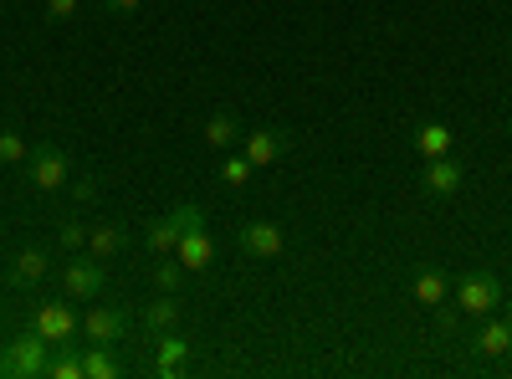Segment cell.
I'll use <instances>...</instances> for the list:
<instances>
[{
    "mask_svg": "<svg viewBox=\"0 0 512 379\" xmlns=\"http://www.w3.org/2000/svg\"><path fill=\"white\" fill-rule=\"evenodd\" d=\"M154 344H159V354H154V374H159V379L185 374V364H190V339H185V333L169 328V333H159Z\"/></svg>",
    "mask_w": 512,
    "mask_h": 379,
    "instance_id": "obj_12",
    "label": "cell"
},
{
    "mask_svg": "<svg viewBox=\"0 0 512 379\" xmlns=\"http://www.w3.org/2000/svg\"><path fill=\"white\" fill-rule=\"evenodd\" d=\"M287 129H256V134H241V154L256 164V170H267V164H277L287 154Z\"/></svg>",
    "mask_w": 512,
    "mask_h": 379,
    "instance_id": "obj_11",
    "label": "cell"
},
{
    "mask_svg": "<svg viewBox=\"0 0 512 379\" xmlns=\"http://www.w3.org/2000/svg\"><path fill=\"white\" fill-rule=\"evenodd\" d=\"M123 359L113 354V344H88L82 349V379H118Z\"/></svg>",
    "mask_w": 512,
    "mask_h": 379,
    "instance_id": "obj_17",
    "label": "cell"
},
{
    "mask_svg": "<svg viewBox=\"0 0 512 379\" xmlns=\"http://www.w3.org/2000/svg\"><path fill=\"white\" fill-rule=\"evenodd\" d=\"M507 129H512V118H507Z\"/></svg>",
    "mask_w": 512,
    "mask_h": 379,
    "instance_id": "obj_31",
    "label": "cell"
},
{
    "mask_svg": "<svg viewBox=\"0 0 512 379\" xmlns=\"http://www.w3.org/2000/svg\"><path fill=\"white\" fill-rule=\"evenodd\" d=\"M451 149H456V134L446 129V123H420V129H415V154L420 159H441Z\"/></svg>",
    "mask_w": 512,
    "mask_h": 379,
    "instance_id": "obj_18",
    "label": "cell"
},
{
    "mask_svg": "<svg viewBox=\"0 0 512 379\" xmlns=\"http://www.w3.org/2000/svg\"><path fill=\"white\" fill-rule=\"evenodd\" d=\"M52 349L57 344H47L36 328H21V333H11L6 354H0V374L6 379H41L47 364H52Z\"/></svg>",
    "mask_w": 512,
    "mask_h": 379,
    "instance_id": "obj_1",
    "label": "cell"
},
{
    "mask_svg": "<svg viewBox=\"0 0 512 379\" xmlns=\"http://www.w3.org/2000/svg\"><path fill=\"white\" fill-rule=\"evenodd\" d=\"M98 195H103L98 175H82V180H72V200H77V205H93Z\"/></svg>",
    "mask_w": 512,
    "mask_h": 379,
    "instance_id": "obj_26",
    "label": "cell"
},
{
    "mask_svg": "<svg viewBox=\"0 0 512 379\" xmlns=\"http://www.w3.org/2000/svg\"><path fill=\"white\" fill-rule=\"evenodd\" d=\"M123 251H128V231L118 221H93L88 226V257L113 262V257H123Z\"/></svg>",
    "mask_w": 512,
    "mask_h": 379,
    "instance_id": "obj_13",
    "label": "cell"
},
{
    "mask_svg": "<svg viewBox=\"0 0 512 379\" xmlns=\"http://www.w3.org/2000/svg\"><path fill=\"white\" fill-rule=\"evenodd\" d=\"M0 328H6V313H0Z\"/></svg>",
    "mask_w": 512,
    "mask_h": 379,
    "instance_id": "obj_30",
    "label": "cell"
},
{
    "mask_svg": "<svg viewBox=\"0 0 512 379\" xmlns=\"http://www.w3.org/2000/svg\"><path fill=\"white\" fill-rule=\"evenodd\" d=\"M47 374H52V379H82V349H77L72 339H67V344H57V354H52Z\"/></svg>",
    "mask_w": 512,
    "mask_h": 379,
    "instance_id": "obj_22",
    "label": "cell"
},
{
    "mask_svg": "<svg viewBox=\"0 0 512 379\" xmlns=\"http://www.w3.org/2000/svg\"><path fill=\"white\" fill-rule=\"evenodd\" d=\"M205 144L216 149V154L236 149V144H241V118H236L231 108H216V113L205 118Z\"/></svg>",
    "mask_w": 512,
    "mask_h": 379,
    "instance_id": "obj_15",
    "label": "cell"
},
{
    "mask_svg": "<svg viewBox=\"0 0 512 379\" xmlns=\"http://www.w3.org/2000/svg\"><path fill=\"white\" fill-rule=\"evenodd\" d=\"M502 323H507V328H512V303H507V308H502Z\"/></svg>",
    "mask_w": 512,
    "mask_h": 379,
    "instance_id": "obj_29",
    "label": "cell"
},
{
    "mask_svg": "<svg viewBox=\"0 0 512 379\" xmlns=\"http://www.w3.org/2000/svg\"><path fill=\"white\" fill-rule=\"evenodd\" d=\"M236 246L246 251V257H256V262H277V257H282V246H287V236H282L277 221H241Z\"/></svg>",
    "mask_w": 512,
    "mask_h": 379,
    "instance_id": "obj_6",
    "label": "cell"
},
{
    "mask_svg": "<svg viewBox=\"0 0 512 379\" xmlns=\"http://www.w3.org/2000/svg\"><path fill=\"white\" fill-rule=\"evenodd\" d=\"M139 6H144V0H103L108 16H128V11H139Z\"/></svg>",
    "mask_w": 512,
    "mask_h": 379,
    "instance_id": "obj_28",
    "label": "cell"
},
{
    "mask_svg": "<svg viewBox=\"0 0 512 379\" xmlns=\"http://www.w3.org/2000/svg\"><path fill=\"white\" fill-rule=\"evenodd\" d=\"M175 257L185 262V272H205L210 262H216V246H210V231H205V216H195L175 246Z\"/></svg>",
    "mask_w": 512,
    "mask_h": 379,
    "instance_id": "obj_10",
    "label": "cell"
},
{
    "mask_svg": "<svg viewBox=\"0 0 512 379\" xmlns=\"http://www.w3.org/2000/svg\"><path fill=\"white\" fill-rule=\"evenodd\" d=\"M103 287H108V272H103L98 257H72V262H62V298L93 303Z\"/></svg>",
    "mask_w": 512,
    "mask_h": 379,
    "instance_id": "obj_5",
    "label": "cell"
},
{
    "mask_svg": "<svg viewBox=\"0 0 512 379\" xmlns=\"http://www.w3.org/2000/svg\"><path fill=\"white\" fill-rule=\"evenodd\" d=\"M47 272H52L47 246H26V251H16V257H11V287H36Z\"/></svg>",
    "mask_w": 512,
    "mask_h": 379,
    "instance_id": "obj_14",
    "label": "cell"
},
{
    "mask_svg": "<svg viewBox=\"0 0 512 379\" xmlns=\"http://www.w3.org/2000/svg\"><path fill=\"white\" fill-rule=\"evenodd\" d=\"M410 298H415L420 308H441V303L451 298V282H446V272H436V267L415 272V282H410Z\"/></svg>",
    "mask_w": 512,
    "mask_h": 379,
    "instance_id": "obj_16",
    "label": "cell"
},
{
    "mask_svg": "<svg viewBox=\"0 0 512 379\" xmlns=\"http://www.w3.org/2000/svg\"><path fill=\"white\" fill-rule=\"evenodd\" d=\"M57 241H62V251H82V246H88V226H82V221H62Z\"/></svg>",
    "mask_w": 512,
    "mask_h": 379,
    "instance_id": "obj_25",
    "label": "cell"
},
{
    "mask_svg": "<svg viewBox=\"0 0 512 379\" xmlns=\"http://www.w3.org/2000/svg\"><path fill=\"white\" fill-rule=\"evenodd\" d=\"M200 216V205H175L169 216H154V221H144V251L149 257H169V251L180 246V236H185V226Z\"/></svg>",
    "mask_w": 512,
    "mask_h": 379,
    "instance_id": "obj_4",
    "label": "cell"
},
{
    "mask_svg": "<svg viewBox=\"0 0 512 379\" xmlns=\"http://www.w3.org/2000/svg\"><path fill=\"white\" fill-rule=\"evenodd\" d=\"M477 354H482V359H502V354H512V328H507L502 318H487V323H482V333H477Z\"/></svg>",
    "mask_w": 512,
    "mask_h": 379,
    "instance_id": "obj_20",
    "label": "cell"
},
{
    "mask_svg": "<svg viewBox=\"0 0 512 379\" xmlns=\"http://www.w3.org/2000/svg\"><path fill=\"white\" fill-rule=\"evenodd\" d=\"M26 159H31V144L16 129H0V164H26Z\"/></svg>",
    "mask_w": 512,
    "mask_h": 379,
    "instance_id": "obj_23",
    "label": "cell"
},
{
    "mask_svg": "<svg viewBox=\"0 0 512 379\" xmlns=\"http://www.w3.org/2000/svg\"><path fill=\"white\" fill-rule=\"evenodd\" d=\"M47 16L52 21H72L77 16V0H47Z\"/></svg>",
    "mask_w": 512,
    "mask_h": 379,
    "instance_id": "obj_27",
    "label": "cell"
},
{
    "mask_svg": "<svg viewBox=\"0 0 512 379\" xmlns=\"http://www.w3.org/2000/svg\"><path fill=\"white\" fill-rule=\"evenodd\" d=\"M456 308L461 318H492L502 308V282L492 272H466L456 287Z\"/></svg>",
    "mask_w": 512,
    "mask_h": 379,
    "instance_id": "obj_3",
    "label": "cell"
},
{
    "mask_svg": "<svg viewBox=\"0 0 512 379\" xmlns=\"http://www.w3.org/2000/svg\"><path fill=\"white\" fill-rule=\"evenodd\" d=\"M180 323V292H159L154 303H144V328L149 333H169Z\"/></svg>",
    "mask_w": 512,
    "mask_h": 379,
    "instance_id": "obj_19",
    "label": "cell"
},
{
    "mask_svg": "<svg viewBox=\"0 0 512 379\" xmlns=\"http://www.w3.org/2000/svg\"><path fill=\"white\" fill-rule=\"evenodd\" d=\"M31 328H36L47 344H67V339H72V333H77L82 323H77V313H72V298H67V303H41V308L31 313Z\"/></svg>",
    "mask_w": 512,
    "mask_h": 379,
    "instance_id": "obj_7",
    "label": "cell"
},
{
    "mask_svg": "<svg viewBox=\"0 0 512 379\" xmlns=\"http://www.w3.org/2000/svg\"><path fill=\"white\" fill-rule=\"evenodd\" d=\"M466 185V170H461V159L441 154V159H425V175H420V190L431 195V200H446Z\"/></svg>",
    "mask_w": 512,
    "mask_h": 379,
    "instance_id": "obj_8",
    "label": "cell"
},
{
    "mask_svg": "<svg viewBox=\"0 0 512 379\" xmlns=\"http://www.w3.org/2000/svg\"><path fill=\"white\" fill-rule=\"evenodd\" d=\"M123 333H128V313L123 308H88V318H82V339L88 344H123Z\"/></svg>",
    "mask_w": 512,
    "mask_h": 379,
    "instance_id": "obj_9",
    "label": "cell"
},
{
    "mask_svg": "<svg viewBox=\"0 0 512 379\" xmlns=\"http://www.w3.org/2000/svg\"><path fill=\"white\" fill-rule=\"evenodd\" d=\"M149 277H154V287H159V292H180L190 272H185V262L175 257V251H169V257H154V267H149Z\"/></svg>",
    "mask_w": 512,
    "mask_h": 379,
    "instance_id": "obj_21",
    "label": "cell"
},
{
    "mask_svg": "<svg viewBox=\"0 0 512 379\" xmlns=\"http://www.w3.org/2000/svg\"><path fill=\"white\" fill-rule=\"evenodd\" d=\"M67 175H72V159H67L62 144H36V149H31V159H26V180H31V190L52 195V190L67 185Z\"/></svg>",
    "mask_w": 512,
    "mask_h": 379,
    "instance_id": "obj_2",
    "label": "cell"
},
{
    "mask_svg": "<svg viewBox=\"0 0 512 379\" xmlns=\"http://www.w3.org/2000/svg\"><path fill=\"white\" fill-rule=\"evenodd\" d=\"M251 175H256V164H251V159H246V154H231V159H226V164H221V180H226V185H231V190H241V185H246V180H251Z\"/></svg>",
    "mask_w": 512,
    "mask_h": 379,
    "instance_id": "obj_24",
    "label": "cell"
}]
</instances>
